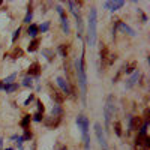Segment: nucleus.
<instances>
[{"instance_id":"f257e3e1","label":"nucleus","mask_w":150,"mask_h":150,"mask_svg":"<svg viewBox=\"0 0 150 150\" xmlns=\"http://www.w3.org/2000/svg\"><path fill=\"white\" fill-rule=\"evenodd\" d=\"M96 23H98L96 8H92L90 14H89V44L90 47H95L96 44Z\"/></svg>"},{"instance_id":"f03ea898","label":"nucleus","mask_w":150,"mask_h":150,"mask_svg":"<svg viewBox=\"0 0 150 150\" xmlns=\"http://www.w3.org/2000/svg\"><path fill=\"white\" fill-rule=\"evenodd\" d=\"M77 74H78V81H80V87H81V95H83V101H86V69H84V57H81L80 60H77Z\"/></svg>"},{"instance_id":"7ed1b4c3","label":"nucleus","mask_w":150,"mask_h":150,"mask_svg":"<svg viewBox=\"0 0 150 150\" xmlns=\"http://www.w3.org/2000/svg\"><path fill=\"white\" fill-rule=\"evenodd\" d=\"M104 114H105V125H107V128H108L110 123H111V117H112V114H114V104H112V96L108 98L107 105H105V108H104Z\"/></svg>"},{"instance_id":"20e7f679","label":"nucleus","mask_w":150,"mask_h":150,"mask_svg":"<svg viewBox=\"0 0 150 150\" xmlns=\"http://www.w3.org/2000/svg\"><path fill=\"white\" fill-rule=\"evenodd\" d=\"M95 132H96V137H98V140L99 143H101V146L104 147V150H107V141H105V135L102 132V128H101V125L96 123L95 125Z\"/></svg>"},{"instance_id":"39448f33","label":"nucleus","mask_w":150,"mask_h":150,"mask_svg":"<svg viewBox=\"0 0 150 150\" xmlns=\"http://www.w3.org/2000/svg\"><path fill=\"white\" fill-rule=\"evenodd\" d=\"M77 125L81 128L83 135H87V129H89V120H87L84 116H80V117L77 119Z\"/></svg>"},{"instance_id":"423d86ee","label":"nucleus","mask_w":150,"mask_h":150,"mask_svg":"<svg viewBox=\"0 0 150 150\" xmlns=\"http://www.w3.org/2000/svg\"><path fill=\"white\" fill-rule=\"evenodd\" d=\"M48 87H50V92H51V98L54 99V101H56L57 104H62V102L65 101V96L62 95V93H60L59 90L53 89V86H48Z\"/></svg>"},{"instance_id":"0eeeda50","label":"nucleus","mask_w":150,"mask_h":150,"mask_svg":"<svg viewBox=\"0 0 150 150\" xmlns=\"http://www.w3.org/2000/svg\"><path fill=\"white\" fill-rule=\"evenodd\" d=\"M125 5V2L123 0H116V2H105V8H108L110 11H117V9H120L122 6Z\"/></svg>"},{"instance_id":"6e6552de","label":"nucleus","mask_w":150,"mask_h":150,"mask_svg":"<svg viewBox=\"0 0 150 150\" xmlns=\"http://www.w3.org/2000/svg\"><path fill=\"white\" fill-rule=\"evenodd\" d=\"M140 77H141V74H140L138 71H135V72L131 75V78H129V80H126V87H128V89H131L132 86H135V84H137V81L140 80Z\"/></svg>"},{"instance_id":"1a4fd4ad","label":"nucleus","mask_w":150,"mask_h":150,"mask_svg":"<svg viewBox=\"0 0 150 150\" xmlns=\"http://www.w3.org/2000/svg\"><path fill=\"white\" fill-rule=\"evenodd\" d=\"M39 74H41V65L35 62V63H32L30 68H29V75H30V77H32V75L36 77V75H39Z\"/></svg>"},{"instance_id":"9d476101","label":"nucleus","mask_w":150,"mask_h":150,"mask_svg":"<svg viewBox=\"0 0 150 150\" xmlns=\"http://www.w3.org/2000/svg\"><path fill=\"white\" fill-rule=\"evenodd\" d=\"M57 84L62 87V90H63L66 95H68V93H71V90H69V84H68L63 78H62V77H59V78H57Z\"/></svg>"},{"instance_id":"9b49d317","label":"nucleus","mask_w":150,"mask_h":150,"mask_svg":"<svg viewBox=\"0 0 150 150\" xmlns=\"http://www.w3.org/2000/svg\"><path fill=\"white\" fill-rule=\"evenodd\" d=\"M141 126V119L140 117H132L131 119V129H138Z\"/></svg>"},{"instance_id":"f8f14e48","label":"nucleus","mask_w":150,"mask_h":150,"mask_svg":"<svg viewBox=\"0 0 150 150\" xmlns=\"http://www.w3.org/2000/svg\"><path fill=\"white\" fill-rule=\"evenodd\" d=\"M108 48H107V45H104L102 44V50H101V59H102V62H107V57H108Z\"/></svg>"},{"instance_id":"ddd939ff","label":"nucleus","mask_w":150,"mask_h":150,"mask_svg":"<svg viewBox=\"0 0 150 150\" xmlns=\"http://www.w3.org/2000/svg\"><path fill=\"white\" fill-rule=\"evenodd\" d=\"M62 26H63L65 33L68 35V33H69V23H68V18H66V17H62Z\"/></svg>"},{"instance_id":"4468645a","label":"nucleus","mask_w":150,"mask_h":150,"mask_svg":"<svg viewBox=\"0 0 150 150\" xmlns=\"http://www.w3.org/2000/svg\"><path fill=\"white\" fill-rule=\"evenodd\" d=\"M3 89H5L6 92H15V90L18 89V84H5Z\"/></svg>"},{"instance_id":"2eb2a0df","label":"nucleus","mask_w":150,"mask_h":150,"mask_svg":"<svg viewBox=\"0 0 150 150\" xmlns=\"http://www.w3.org/2000/svg\"><path fill=\"white\" fill-rule=\"evenodd\" d=\"M38 45H39V39H33L29 45V51H36L38 50Z\"/></svg>"},{"instance_id":"dca6fc26","label":"nucleus","mask_w":150,"mask_h":150,"mask_svg":"<svg viewBox=\"0 0 150 150\" xmlns=\"http://www.w3.org/2000/svg\"><path fill=\"white\" fill-rule=\"evenodd\" d=\"M135 69H137V63H135V62H132V63H129L126 66V69H125V71H126V74H134Z\"/></svg>"},{"instance_id":"f3484780","label":"nucleus","mask_w":150,"mask_h":150,"mask_svg":"<svg viewBox=\"0 0 150 150\" xmlns=\"http://www.w3.org/2000/svg\"><path fill=\"white\" fill-rule=\"evenodd\" d=\"M119 26H120V29H122L123 32H128V33H129V35H132V36L135 35V32H134V30H132L131 27H128V26H126V24H123V23H120V24H119Z\"/></svg>"},{"instance_id":"a211bd4d","label":"nucleus","mask_w":150,"mask_h":150,"mask_svg":"<svg viewBox=\"0 0 150 150\" xmlns=\"http://www.w3.org/2000/svg\"><path fill=\"white\" fill-rule=\"evenodd\" d=\"M38 30H39V29H38L36 24H30V27H29V35H30V36H36V35H38Z\"/></svg>"},{"instance_id":"6ab92c4d","label":"nucleus","mask_w":150,"mask_h":150,"mask_svg":"<svg viewBox=\"0 0 150 150\" xmlns=\"http://www.w3.org/2000/svg\"><path fill=\"white\" fill-rule=\"evenodd\" d=\"M32 17H33L32 6H29V11H27V15H26V18H24V23H30V21H32Z\"/></svg>"},{"instance_id":"aec40b11","label":"nucleus","mask_w":150,"mask_h":150,"mask_svg":"<svg viewBox=\"0 0 150 150\" xmlns=\"http://www.w3.org/2000/svg\"><path fill=\"white\" fill-rule=\"evenodd\" d=\"M116 59H117L116 54H108V57H107V63H108V65H112V63L116 62Z\"/></svg>"},{"instance_id":"412c9836","label":"nucleus","mask_w":150,"mask_h":150,"mask_svg":"<svg viewBox=\"0 0 150 150\" xmlns=\"http://www.w3.org/2000/svg\"><path fill=\"white\" fill-rule=\"evenodd\" d=\"M114 131H116V134L120 137L122 135V125H120V122H116L114 123Z\"/></svg>"},{"instance_id":"4be33fe9","label":"nucleus","mask_w":150,"mask_h":150,"mask_svg":"<svg viewBox=\"0 0 150 150\" xmlns=\"http://www.w3.org/2000/svg\"><path fill=\"white\" fill-rule=\"evenodd\" d=\"M29 122H30V116H26V117L23 119V122H21V126L23 128H27L29 126Z\"/></svg>"},{"instance_id":"5701e85b","label":"nucleus","mask_w":150,"mask_h":150,"mask_svg":"<svg viewBox=\"0 0 150 150\" xmlns=\"http://www.w3.org/2000/svg\"><path fill=\"white\" fill-rule=\"evenodd\" d=\"M42 53H44V54L47 56V59H48L50 62H51V60H53V57H54V56H53V51H50V50H44V51H42Z\"/></svg>"},{"instance_id":"b1692460","label":"nucleus","mask_w":150,"mask_h":150,"mask_svg":"<svg viewBox=\"0 0 150 150\" xmlns=\"http://www.w3.org/2000/svg\"><path fill=\"white\" fill-rule=\"evenodd\" d=\"M38 29H39L41 32H47V30L50 29V23H44V24H41V26L38 27Z\"/></svg>"},{"instance_id":"393cba45","label":"nucleus","mask_w":150,"mask_h":150,"mask_svg":"<svg viewBox=\"0 0 150 150\" xmlns=\"http://www.w3.org/2000/svg\"><path fill=\"white\" fill-rule=\"evenodd\" d=\"M20 33H21V29L18 27V29H17V30L14 32V36H12V41H14V42H15V41L18 39V36H20Z\"/></svg>"},{"instance_id":"a878e982","label":"nucleus","mask_w":150,"mask_h":150,"mask_svg":"<svg viewBox=\"0 0 150 150\" xmlns=\"http://www.w3.org/2000/svg\"><path fill=\"white\" fill-rule=\"evenodd\" d=\"M23 56V50H20V48H15V51H14V59H17V57H21Z\"/></svg>"},{"instance_id":"bb28decb","label":"nucleus","mask_w":150,"mask_h":150,"mask_svg":"<svg viewBox=\"0 0 150 150\" xmlns=\"http://www.w3.org/2000/svg\"><path fill=\"white\" fill-rule=\"evenodd\" d=\"M59 51L62 53V56H65V57H66V54H68V48H65V45H60Z\"/></svg>"},{"instance_id":"cd10ccee","label":"nucleus","mask_w":150,"mask_h":150,"mask_svg":"<svg viewBox=\"0 0 150 150\" xmlns=\"http://www.w3.org/2000/svg\"><path fill=\"white\" fill-rule=\"evenodd\" d=\"M15 78V74H12V75H9V77L5 80V84H11L12 83V80H14Z\"/></svg>"},{"instance_id":"c85d7f7f","label":"nucleus","mask_w":150,"mask_h":150,"mask_svg":"<svg viewBox=\"0 0 150 150\" xmlns=\"http://www.w3.org/2000/svg\"><path fill=\"white\" fill-rule=\"evenodd\" d=\"M23 84H24V86H32V77H26Z\"/></svg>"},{"instance_id":"c756f323","label":"nucleus","mask_w":150,"mask_h":150,"mask_svg":"<svg viewBox=\"0 0 150 150\" xmlns=\"http://www.w3.org/2000/svg\"><path fill=\"white\" fill-rule=\"evenodd\" d=\"M35 120H36V122H41V120H42V114H41V112H38V114L35 116Z\"/></svg>"},{"instance_id":"7c9ffc66","label":"nucleus","mask_w":150,"mask_h":150,"mask_svg":"<svg viewBox=\"0 0 150 150\" xmlns=\"http://www.w3.org/2000/svg\"><path fill=\"white\" fill-rule=\"evenodd\" d=\"M33 98H35V96H33V95H30V96H29V98L26 99V102H24V105H29V104H30V101H32Z\"/></svg>"},{"instance_id":"2f4dec72","label":"nucleus","mask_w":150,"mask_h":150,"mask_svg":"<svg viewBox=\"0 0 150 150\" xmlns=\"http://www.w3.org/2000/svg\"><path fill=\"white\" fill-rule=\"evenodd\" d=\"M38 105H39V107H38V108H39V111L44 112V105H42V102H41V101H38Z\"/></svg>"},{"instance_id":"473e14b6","label":"nucleus","mask_w":150,"mask_h":150,"mask_svg":"<svg viewBox=\"0 0 150 150\" xmlns=\"http://www.w3.org/2000/svg\"><path fill=\"white\" fill-rule=\"evenodd\" d=\"M29 138H32V134L27 131V132H26V140H29Z\"/></svg>"},{"instance_id":"72a5a7b5","label":"nucleus","mask_w":150,"mask_h":150,"mask_svg":"<svg viewBox=\"0 0 150 150\" xmlns=\"http://www.w3.org/2000/svg\"><path fill=\"white\" fill-rule=\"evenodd\" d=\"M5 150H12V149H5Z\"/></svg>"},{"instance_id":"f704fd0d","label":"nucleus","mask_w":150,"mask_h":150,"mask_svg":"<svg viewBox=\"0 0 150 150\" xmlns=\"http://www.w3.org/2000/svg\"><path fill=\"white\" fill-rule=\"evenodd\" d=\"M0 5H2V2H0Z\"/></svg>"}]
</instances>
